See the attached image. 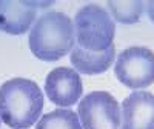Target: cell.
Listing matches in <instances>:
<instances>
[{"instance_id":"cell-12","label":"cell","mask_w":154,"mask_h":129,"mask_svg":"<svg viewBox=\"0 0 154 129\" xmlns=\"http://www.w3.org/2000/svg\"><path fill=\"white\" fill-rule=\"evenodd\" d=\"M146 12H148L149 20L154 22V0H152V2H148V3H146Z\"/></svg>"},{"instance_id":"cell-9","label":"cell","mask_w":154,"mask_h":129,"mask_svg":"<svg viewBox=\"0 0 154 129\" xmlns=\"http://www.w3.org/2000/svg\"><path fill=\"white\" fill-rule=\"evenodd\" d=\"M114 56H116L114 45L105 51H100V52H93V51L83 49L82 46L75 45L71 51L69 60L77 72L86 74V75H96V74L105 72L111 68V64L114 62Z\"/></svg>"},{"instance_id":"cell-1","label":"cell","mask_w":154,"mask_h":129,"mask_svg":"<svg viewBox=\"0 0 154 129\" xmlns=\"http://www.w3.org/2000/svg\"><path fill=\"white\" fill-rule=\"evenodd\" d=\"M43 111V94L28 79H11L0 86V118L12 129L32 126Z\"/></svg>"},{"instance_id":"cell-11","label":"cell","mask_w":154,"mask_h":129,"mask_svg":"<svg viewBox=\"0 0 154 129\" xmlns=\"http://www.w3.org/2000/svg\"><path fill=\"white\" fill-rule=\"evenodd\" d=\"M108 8L114 20L120 23H137L142 17L145 3L140 0H109Z\"/></svg>"},{"instance_id":"cell-3","label":"cell","mask_w":154,"mask_h":129,"mask_svg":"<svg viewBox=\"0 0 154 129\" xmlns=\"http://www.w3.org/2000/svg\"><path fill=\"white\" fill-rule=\"evenodd\" d=\"M74 32L79 46L100 52L112 46L116 26L114 20L103 8L96 3H88L77 11L74 17Z\"/></svg>"},{"instance_id":"cell-4","label":"cell","mask_w":154,"mask_h":129,"mask_svg":"<svg viewBox=\"0 0 154 129\" xmlns=\"http://www.w3.org/2000/svg\"><path fill=\"white\" fill-rule=\"evenodd\" d=\"M114 72L126 88H146L154 83V52L145 46L126 48L117 56Z\"/></svg>"},{"instance_id":"cell-10","label":"cell","mask_w":154,"mask_h":129,"mask_svg":"<svg viewBox=\"0 0 154 129\" xmlns=\"http://www.w3.org/2000/svg\"><path fill=\"white\" fill-rule=\"evenodd\" d=\"M35 129H83V128L74 111L60 108L40 117Z\"/></svg>"},{"instance_id":"cell-8","label":"cell","mask_w":154,"mask_h":129,"mask_svg":"<svg viewBox=\"0 0 154 129\" xmlns=\"http://www.w3.org/2000/svg\"><path fill=\"white\" fill-rule=\"evenodd\" d=\"M120 129H154V94L137 91L123 100Z\"/></svg>"},{"instance_id":"cell-7","label":"cell","mask_w":154,"mask_h":129,"mask_svg":"<svg viewBox=\"0 0 154 129\" xmlns=\"http://www.w3.org/2000/svg\"><path fill=\"white\" fill-rule=\"evenodd\" d=\"M51 5V2L32 0H0V29L12 35H22L29 31L37 17V9Z\"/></svg>"},{"instance_id":"cell-2","label":"cell","mask_w":154,"mask_h":129,"mask_svg":"<svg viewBox=\"0 0 154 129\" xmlns=\"http://www.w3.org/2000/svg\"><path fill=\"white\" fill-rule=\"evenodd\" d=\"M75 32L71 19L59 11H51L35 19L29 32L31 52L43 62H57L72 51Z\"/></svg>"},{"instance_id":"cell-6","label":"cell","mask_w":154,"mask_h":129,"mask_svg":"<svg viewBox=\"0 0 154 129\" xmlns=\"http://www.w3.org/2000/svg\"><path fill=\"white\" fill-rule=\"evenodd\" d=\"M45 92L48 98L57 106L68 108L75 105L83 92V85L79 72L66 66L54 68L46 75Z\"/></svg>"},{"instance_id":"cell-5","label":"cell","mask_w":154,"mask_h":129,"mask_svg":"<svg viewBox=\"0 0 154 129\" xmlns=\"http://www.w3.org/2000/svg\"><path fill=\"white\" fill-rule=\"evenodd\" d=\"M77 112L83 129H119L122 117L119 101L106 91L86 94L80 100Z\"/></svg>"}]
</instances>
